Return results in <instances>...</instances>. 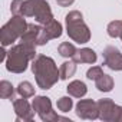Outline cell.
Returning <instances> with one entry per match:
<instances>
[{
  "mask_svg": "<svg viewBox=\"0 0 122 122\" xmlns=\"http://www.w3.org/2000/svg\"><path fill=\"white\" fill-rule=\"evenodd\" d=\"M13 109L16 113V122H29L35 118V109L33 105L27 102V98H19L13 99Z\"/></svg>",
  "mask_w": 122,
  "mask_h": 122,
  "instance_id": "cell-8",
  "label": "cell"
},
{
  "mask_svg": "<svg viewBox=\"0 0 122 122\" xmlns=\"http://www.w3.org/2000/svg\"><path fill=\"white\" fill-rule=\"evenodd\" d=\"M98 111H99V119L103 122H119V113L121 106L116 105L112 99L103 98L98 101Z\"/></svg>",
  "mask_w": 122,
  "mask_h": 122,
  "instance_id": "cell-7",
  "label": "cell"
},
{
  "mask_svg": "<svg viewBox=\"0 0 122 122\" xmlns=\"http://www.w3.org/2000/svg\"><path fill=\"white\" fill-rule=\"evenodd\" d=\"M27 25L23 16L13 15L12 19L2 27L0 32V40H2V46H9L13 45L17 39L22 37V35L26 32Z\"/></svg>",
  "mask_w": 122,
  "mask_h": 122,
  "instance_id": "cell-5",
  "label": "cell"
},
{
  "mask_svg": "<svg viewBox=\"0 0 122 122\" xmlns=\"http://www.w3.org/2000/svg\"><path fill=\"white\" fill-rule=\"evenodd\" d=\"M66 91L73 98H82L86 95L88 92V86L85 85V82L82 81H72L68 86H66Z\"/></svg>",
  "mask_w": 122,
  "mask_h": 122,
  "instance_id": "cell-14",
  "label": "cell"
},
{
  "mask_svg": "<svg viewBox=\"0 0 122 122\" xmlns=\"http://www.w3.org/2000/svg\"><path fill=\"white\" fill-rule=\"evenodd\" d=\"M102 75H103V71H102L101 66H92V68H89L88 72H86V78L91 79V81H96V79L101 78Z\"/></svg>",
  "mask_w": 122,
  "mask_h": 122,
  "instance_id": "cell-22",
  "label": "cell"
},
{
  "mask_svg": "<svg viewBox=\"0 0 122 122\" xmlns=\"http://www.w3.org/2000/svg\"><path fill=\"white\" fill-rule=\"evenodd\" d=\"M106 33L109 37H119L122 33V20H113L106 27Z\"/></svg>",
  "mask_w": 122,
  "mask_h": 122,
  "instance_id": "cell-20",
  "label": "cell"
},
{
  "mask_svg": "<svg viewBox=\"0 0 122 122\" xmlns=\"http://www.w3.org/2000/svg\"><path fill=\"white\" fill-rule=\"evenodd\" d=\"M119 37H121V40H122V33H121V36H119Z\"/></svg>",
  "mask_w": 122,
  "mask_h": 122,
  "instance_id": "cell-24",
  "label": "cell"
},
{
  "mask_svg": "<svg viewBox=\"0 0 122 122\" xmlns=\"http://www.w3.org/2000/svg\"><path fill=\"white\" fill-rule=\"evenodd\" d=\"M16 92H17L19 96H22V98H32V96H35V88H33V85H32L30 82H27V81L20 82V83L17 85V88H16Z\"/></svg>",
  "mask_w": 122,
  "mask_h": 122,
  "instance_id": "cell-18",
  "label": "cell"
},
{
  "mask_svg": "<svg viewBox=\"0 0 122 122\" xmlns=\"http://www.w3.org/2000/svg\"><path fill=\"white\" fill-rule=\"evenodd\" d=\"M76 65L73 60H69V62H63L59 68V73H60V79L62 81H66L69 78H72L76 72Z\"/></svg>",
  "mask_w": 122,
  "mask_h": 122,
  "instance_id": "cell-15",
  "label": "cell"
},
{
  "mask_svg": "<svg viewBox=\"0 0 122 122\" xmlns=\"http://www.w3.org/2000/svg\"><path fill=\"white\" fill-rule=\"evenodd\" d=\"M63 30V27H62V25H60L57 20H52V22H49V23H46V25H42V27H40V33H39V46H43V45H46L49 40H52V39H57V37H60L62 36V32Z\"/></svg>",
  "mask_w": 122,
  "mask_h": 122,
  "instance_id": "cell-9",
  "label": "cell"
},
{
  "mask_svg": "<svg viewBox=\"0 0 122 122\" xmlns=\"http://www.w3.org/2000/svg\"><path fill=\"white\" fill-rule=\"evenodd\" d=\"M96 52L91 47H82V49H78L76 53L73 55L72 60L75 63H95L96 62Z\"/></svg>",
  "mask_w": 122,
  "mask_h": 122,
  "instance_id": "cell-13",
  "label": "cell"
},
{
  "mask_svg": "<svg viewBox=\"0 0 122 122\" xmlns=\"http://www.w3.org/2000/svg\"><path fill=\"white\" fill-rule=\"evenodd\" d=\"M33 105V109L36 111V113L39 115V118L43 121V122H55V121H59L62 119L52 108V101L50 98L47 96H43V95H39L36 96L35 95V99L32 102Z\"/></svg>",
  "mask_w": 122,
  "mask_h": 122,
  "instance_id": "cell-6",
  "label": "cell"
},
{
  "mask_svg": "<svg viewBox=\"0 0 122 122\" xmlns=\"http://www.w3.org/2000/svg\"><path fill=\"white\" fill-rule=\"evenodd\" d=\"M76 47H75V45L73 43H71V42H62L59 46H57V53L62 56V57H73V55L76 53Z\"/></svg>",
  "mask_w": 122,
  "mask_h": 122,
  "instance_id": "cell-17",
  "label": "cell"
},
{
  "mask_svg": "<svg viewBox=\"0 0 122 122\" xmlns=\"http://www.w3.org/2000/svg\"><path fill=\"white\" fill-rule=\"evenodd\" d=\"M0 96L3 99H15V88L9 81L0 82Z\"/></svg>",
  "mask_w": 122,
  "mask_h": 122,
  "instance_id": "cell-19",
  "label": "cell"
},
{
  "mask_svg": "<svg viewBox=\"0 0 122 122\" xmlns=\"http://www.w3.org/2000/svg\"><path fill=\"white\" fill-rule=\"evenodd\" d=\"M36 47L26 45V43H19L10 47L7 52L6 57V69L12 73H23L27 69V65L30 60L36 57Z\"/></svg>",
  "mask_w": 122,
  "mask_h": 122,
  "instance_id": "cell-3",
  "label": "cell"
},
{
  "mask_svg": "<svg viewBox=\"0 0 122 122\" xmlns=\"http://www.w3.org/2000/svg\"><path fill=\"white\" fill-rule=\"evenodd\" d=\"M76 115L81 119H96L99 118V111H98V102L92 99H81L76 103Z\"/></svg>",
  "mask_w": 122,
  "mask_h": 122,
  "instance_id": "cell-10",
  "label": "cell"
},
{
  "mask_svg": "<svg viewBox=\"0 0 122 122\" xmlns=\"http://www.w3.org/2000/svg\"><path fill=\"white\" fill-rule=\"evenodd\" d=\"M56 106L60 112H69L73 106V101L71 99V96H62V98H59L57 102H56Z\"/></svg>",
  "mask_w": 122,
  "mask_h": 122,
  "instance_id": "cell-21",
  "label": "cell"
},
{
  "mask_svg": "<svg viewBox=\"0 0 122 122\" xmlns=\"http://www.w3.org/2000/svg\"><path fill=\"white\" fill-rule=\"evenodd\" d=\"M40 27L39 25H35V23H29L27 25V29L26 32L22 35L20 37V42L22 43H26V45H30V46H35L37 47L39 46V33H40Z\"/></svg>",
  "mask_w": 122,
  "mask_h": 122,
  "instance_id": "cell-12",
  "label": "cell"
},
{
  "mask_svg": "<svg viewBox=\"0 0 122 122\" xmlns=\"http://www.w3.org/2000/svg\"><path fill=\"white\" fill-rule=\"evenodd\" d=\"M56 3L59 6H62V7H69L75 3V0H56Z\"/></svg>",
  "mask_w": 122,
  "mask_h": 122,
  "instance_id": "cell-23",
  "label": "cell"
},
{
  "mask_svg": "<svg viewBox=\"0 0 122 122\" xmlns=\"http://www.w3.org/2000/svg\"><path fill=\"white\" fill-rule=\"evenodd\" d=\"M95 85H96V89L101 92H111L113 89V79H112V76L103 73L101 78H98L95 81Z\"/></svg>",
  "mask_w": 122,
  "mask_h": 122,
  "instance_id": "cell-16",
  "label": "cell"
},
{
  "mask_svg": "<svg viewBox=\"0 0 122 122\" xmlns=\"http://www.w3.org/2000/svg\"><path fill=\"white\" fill-rule=\"evenodd\" d=\"M12 15L23 17H35L39 25H46L53 20L50 5L46 0H13L10 5Z\"/></svg>",
  "mask_w": 122,
  "mask_h": 122,
  "instance_id": "cell-1",
  "label": "cell"
},
{
  "mask_svg": "<svg viewBox=\"0 0 122 122\" xmlns=\"http://www.w3.org/2000/svg\"><path fill=\"white\" fill-rule=\"evenodd\" d=\"M103 65L111 71H122V53L115 46H106L102 52Z\"/></svg>",
  "mask_w": 122,
  "mask_h": 122,
  "instance_id": "cell-11",
  "label": "cell"
},
{
  "mask_svg": "<svg viewBox=\"0 0 122 122\" xmlns=\"http://www.w3.org/2000/svg\"><path fill=\"white\" fill-rule=\"evenodd\" d=\"M65 23H66L68 36L73 42L82 45L91 40V30L88 25L85 23L83 16L79 10H71L65 17Z\"/></svg>",
  "mask_w": 122,
  "mask_h": 122,
  "instance_id": "cell-4",
  "label": "cell"
},
{
  "mask_svg": "<svg viewBox=\"0 0 122 122\" xmlns=\"http://www.w3.org/2000/svg\"><path fill=\"white\" fill-rule=\"evenodd\" d=\"M30 66H32V72L35 75L37 86L43 91L50 89L60 79V73L55 60L46 55H37L32 60Z\"/></svg>",
  "mask_w": 122,
  "mask_h": 122,
  "instance_id": "cell-2",
  "label": "cell"
}]
</instances>
